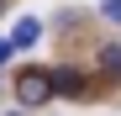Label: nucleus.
<instances>
[{"label": "nucleus", "instance_id": "nucleus-5", "mask_svg": "<svg viewBox=\"0 0 121 116\" xmlns=\"http://www.w3.org/2000/svg\"><path fill=\"white\" fill-rule=\"evenodd\" d=\"M100 16H105V21H121V0H105V5H100Z\"/></svg>", "mask_w": 121, "mask_h": 116}, {"label": "nucleus", "instance_id": "nucleus-2", "mask_svg": "<svg viewBox=\"0 0 121 116\" xmlns=\"http://www.w3.org/2000/svg\"><path fill=\"white\" fill-rule=\"evenodd\" d=\"M48 79H53V95H84V74L79 69H48Z\"/></svg>", "mask_w": 121, "mask_h": 116}, {"label": "nucleus", "instance_id": "nucleus-4", "mask_svg": "<svg viewBox=\"0 0 121 116\" xmlns=\"http://www.w3.org/2000/svg\"><path fill=\"white\" fill-rule=\"evenodd\" d=\"M100 69H105V74H116V79H121V48H105V53H100Z\"/></svg>", "mask_w": 121, "mask_h": 116}, {"label": "nucleus", "instance_id": "nucleus-7", "mask_svg": "<svg viewBox=\"0 0 121 116\" xmlns=\"http://www.w3.org/2000/svg\"><path fill=\"white\" fill-rule=\"evenodd\" d=\"M5 116H26V111H5Z\"/></svg>", "mask_w": 121, "mask_h": 116}, {"label": "nucleus", "instance_id": "nucleus-1", "mask_svg": "<svg viewBox=\"0 0 121 116\" xmlns=\"http://www.w3.org/2000/svg\"><path fill=\"white\" fill-rule=\"evenodd\" d=\"M16 95H21V106H42L48 95H53V79H48V69H26L21 79H16Z\"/></svg>", "mask_w": 121, "mask_h": 116}, {"label": "nucleus", "instance_id": "nucleus-6", "mask_svg": "<svg viewBox=\"0 0 121 116\" xmlns=\"http://www.w3.org/2000/svg\"><path fill=\"white\" fill-rule=\"evenodd\" d=\"M16 53V42H11V37H0V69H5V58Z\"/></svg>", "mask_w": 121, "mask_h": 116}, {"label": "nucleus", "instance_id": "nucleus-3", "mask_svg": "<svg viewBox=\"0 0 121 116\" xmlns=\"http://www.w3.org/2000/svg\"><path fill=\"white\" fill-rule=\"evenodd\" d=\"M11 42L16 48H37V42H42V21H37V16H21L16 32H11Z\"/></svg>", "mask_w": 121, "mask_h": 116}, {"label": "nucleus", "instance_id": "nucleus-8", "mask_svg": "<svg viewBox=\"0 0 121 116\" xmlns=\"http://www.w3.org/2000/svg\"><path fill=\"white\" fill-rule=\"evenodd\" d=\"M0 11H5V0H0Z\"/></svg>", "mask_w": 121, "mask_h": 116}]
</instances>
